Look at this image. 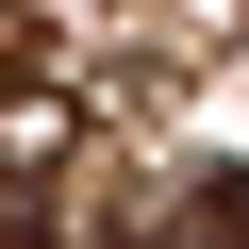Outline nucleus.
<instances>
[{"instance_id":"obj_1","label":"nucleus","mask_w":249,"mask_h":249,"mask_svg":"<svg viewBox=\"0 0 249 249\" xmlns=\"http://www.w3.org/2000/svg\"><path fill=\"white\" fill-rule=\"evenodd\" d=\"M67 133H83V116H67L50 83H0V183H34V166H67Z\"/></svg>"},{"instance_id":"obj_2","label":"nucleus","mask_w":249,"mask_h":249,"mask_svg":"<svg viewBox=\"0 0 249 249\" xmlns=\"http://www.w3.org/2000/svg\"><path fill=\"white\" fill-rule=\"evenodd\" d=\"M199 216H216V249H249V166H216V183H199Z\"/></svg>"}]
</instances>
